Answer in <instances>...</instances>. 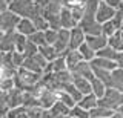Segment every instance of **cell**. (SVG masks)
<instances>
[{"label":"cell","mask_w":123,"mask_h":118,"mask_svg":"<svg viewBox=\"0 0 123 118\" xmlns=\"http://www.w3.org/2000/svg\"><path fill=\"white\" fill-rule=\"evenodd\" d=\"M117 110H118V112H122V113H123V104H122V106H120V107H118Z\"/></svg>","instance_id":"obj_51"},{"label":"cell","mask_w":123,"mask_h":118,"mask_svg":"<svg viewBox=\"0 0 123 118\" xmlns=\"http://www.w3.org/2000/svg\"><path fill=\"white\" fill-rule=\"evenodd\" d=\"M20 16H17L12 11L6 9L5 12H0V31L3 32H9V31H15Z\"/></svg>","instance_id":"obj_5"},{"label":"cell","mask_w":123,"mask_h":118,"mask_svg":"<svg viewBox=\"0 0 123 118\" xmlns=\"http://www.w3.org/2000/svg\"><path fill=\"white\" fill-rule=\"evenodd\" d=\"M114 112L115 110L109 109V107H105V106L97 104L94 109L89 110V115H91V118H106V117H111Z\"/></svg>","instance_id":"obj_24"},{"label":"cell","mask_w":123,"mask_h":118,"mask_svg":"<svg viewBox=\"0 0 123 118\" xmlns=\"http://www.w3.org/2000/svg\"><path fill=\"white\" fill-rule=\"evenodd\" d=\"M109 87H115L120 92H123V69L122 67H115L111 72V86Z\"/></svg>","instance_id":"obj_20"},{"label":"cell","mask_w":123,"mask_h":118,"mask_svg":"<svg viewBox=\"0 0 123 118\" xmlns=\"http://www.w3.org/2000/svg\"><path fill=\"white\" fill-rule=\"evenodd\" d=\"M98 104L117 110L123 104V92H120L115 87H106V92L102 98H98Z\"/></svg>","instance_id":"obj_3"},{"label":"cell","mask_w":123,"mask_h":118,"mask_svg":"<svg viewBox=\"0 0 123 118\" xmlns=\"http://www.w3.org/2000/svg\"><path fill=\"white\" fill-rule=\"evenodd\" d=\"M14 86V78L12 77H0V90H5V92H8L9 89H12Z\"/></svg>","instance_id":"obj_39"},{"label":"cell","mask_w":123,"mask_h":118,"mask_svg":"<svg viewBox=\"0 0 123 118\" xmlns=\"http://www.w3.org/2000/svg\"><path fill=\"white\" fill-rule=\"evenodd\" d=\"M71 74H72V72H71ZM72 84H74L83 95L91 92V80H88L85 77H80V75L72 74Z\"/></svg>","instance_id":"obj_17"},{"label":"cell","mask_w":123,"mask_h":118,"mask_svg":"<svg viewBox=\"0 0 123 118\" xmlns=\"http://www.w3.org/2000/svg\"><path fill=\"white\" fill-rule=\"evenodd\" d=\"M17 118H29V115H28V109L23 110V112H20V113L17 115Z\"/></svg>","instance_id":"obj_48"},{"label":"cell","mask_w":123,"mask_h":118,"mask_svg":"<svg viewBox=\"0 0 123 118\" xmlns=\"http://www.w3.org/2000/svg\"><path fill=\"white\" fill-rule=\"evenodd\" d=\"M37 97H38V103H40L42 109H51V106L57 101V92L42 86V83H40V87L37 90Z\"/></svg>","instance_id":"obj_6"},{"label":"cell","mask_w":123,"mask_h":118,"mask_svg":"<svg viewBox=\"0 0 123 118\" xmlns=\"http://www.w3.org/2000/svg\"><path fill=\"white\" fill-rule=\"evenodd\" d=\"M36 31H37V29H36V26H34V23H32V20H31V18H28V17H20L17 26H15V32L22 34V35L29 37L31 34L36 32Z\"/></svg>","instance_id":"obj_10"},{"label":"cell","mask_w":123,"mask_h":118,"mask_svg":"<svg viewBox=\"0 0 123 118\" xmlns=\"http://www.w3.org/2000/svg\"><path fill=\"white\" fill-rule=\"evenodd\" d=\"M15 51V31L5 32L0 40V52H12Z\"/></svg>","instance_id":"obj_11"},{"label":"cell","mask_w":123,"mask_h":118,"mask_svg":"<svg viewBox=\"0 0 123 118\" xmlns=\"http://www.w3.org/2000/svg\"><path fill=\"white\" fill-rule=\"evenodd\" d=\"M77 104H79L80 107L86 109V110H91V109H94L95 106L98 104V98L95 97L92 92H89V94H85L83 97H82V100L77 103Z\"/></svg>","instance_id":"obj_19"},{"label":"cell","mask_w":123,"mask_h":118,"mask_svg":"<svg viewBox=\"0 0 123 118\" xmlns=\"http://www.w3.org/2000/svg\"><path fill=\"white\" fill-rule=\"evenodd\" d=\"M3 34H5V32H3V31H0V40H2V37H3Z\"/></svg>","instance_id":"obj_53"},{"label":"cell","mask_w":123,"mask_h":118,"mask_svg":"<svg viewBox=\"0 0 123 118\" xmlns=\"http://www.w3.org/2000/svg\"><path fill=\"white\" fill-rule=\"evenodd\" d=\"M69 115H71L72 118H91L89 110H86V109L80 107L79 104H75L74 107L69 109Z\"/></svg>","instance_id":"obj_33"},{"label":"cell","mask_w":123,"mask_h":118,"mask_svg":"<svg viewBox=\"0 0 123 118\" xmlns=\"http://www.w3.org/2000/svg\"><path fill=\"white\" fill-rule=\"evenodd\" d=\"M51 113L54 117H59V115H69V107L66 104H65L63 101H60L59 98H57V101L54 103V104L51 106Z\"/></svg>","instance_id":"obj_29"},{"label":"cell","mask_w":123,"mask_h":118,"mask_svg":"<svg viewBox=\"0 0 123 118\" xmlns=\"http://www.w3.org/2000/svg\"><path fill=\"white\" fill-rule=\"evenodd\" d=\"M106 84L102 81V80H98L97 77H94L91 80V92L95 95L97 98H102L103 95H105V92H106Z\"/></svg>","instance_id":"obj_22"},{"label":"cell","mask_w":123,"mask_h":118,"mask_svg":"<svg viewBox=\"0 0 123 118\" xmlns=\"http://www.w3.org/2000/svg\"><path fill=\"white\" fill-rule=\"evenodd\" d=\"M0 118H3V117H0Z\"/></svg>","instance_id":"obj_56"},{"label":"cell","mask_w":123,"mask_h":118,"mask_svg":"<svg viewBox=\"0 0 123 118\" xmlns=\"http://www.w3.org/2000/svg\"><path fill=\"white\" fill-rule=\"evenodd\" d=\"M38 52L45 57L46 62H54V60L60 55L59 52L55 51V48H54L52 45H43V46H40V48H38Z\"/></svg>","instance_id":"obj_23"},{"label":"cell","mask_w":123,"mask_h":118,"mask_svg":"<svg viewBox=\"0 0 123 118\" xmlns=\"http://www.w3.org/2000/svg\"><path fill=\"white\" fill-rule=\"evenodd\" d=\"M23 110H26V107H23V106H20V107H11V109L6 112L5 118H17V115H18L20 112H23Z\"/></svg>","instance_id":"obj_43"},{"label":"cell","mask_w":123,"mask_h":118,"mask_svg":"<svg viewBox=\"0 0 123 118\" xmlns=\"http://www.w3.org/2000/svg\"><path fill=\"white\" fill-rule=\"evenodd\" d=\"M14 86L22 90H29V92H36L40 86L42 74H36L32 71H28L25 67H18L14 74Z\"/></svg>","instance_id":"obj_1"},{"label":"cell","mask_w":123,"mask_h":118,"mask_svg":"<svg viewBox=\"0 0 123 118\" xmlns=\"http://www.w3.org/2000/svg\"><path fill=\"white\" fill-rule=\"evenodd\" d=\"M86 40V34L80 26L69 29V49H79L80 45L85 43Z\"/></svg>","instance_id":"obj_9"},{"label":"cell","mask_w":123,"mask_h":118,"mask_svg":"<svg viewBox=\"0 0 123 118\" xmlns=\"http://www.w3.org/2000/svg\"><path fill=\"white\" fill-rule=\"evenodd\" d=\"M106 118H111V117H106Z\"/></svg>","instance_id":"obj_55"},{"label":"cell","mask_w":123,"mask_h":118,"mask_svg":"<svg viewBox=\"0 0 123 118\" xmlns=\"http://www.w3.org/2000/svg\"><path fill=\"white\" fill-rule=\"evenodd\" d=\"M63 90H66V92L71 95L72 98H74V101L75 103H79L80 100H82V97H83V94L80 92L79 89H77V87L72 84V81L71 83H68V84H65V87H63Z\"/></svg>","instance_id":"obj_35"},{"label":"cell","mask_w":123,"mask_h":118,"mask_svg":"<svg viewBox=\"0 0 123 118\" xmlns=\"http://www.w3.org/2000/svg\"><path fill=\"white\" fill-rule=\"evenodd\" d=\"M55 118H72L71 115H59V117H55Z\"/></svg>","instance_id":"obj_50"},{"label":"cell","mask_w":123,"mask_h":118,"mask_svg":"<svg viewBox=\"0 0 123 118\" xmlns=\"http://www.w3.org/2000/svg\"><path fill=\"white\" fill-rule=\"evenodd\" d=\"M103 2H106L108 5H111V6H114V8H117L118 6V3L122 2V0H103Z\"/></svg>","instance_id":"obj_47"},{"label":"cell","mask_w":123,"mask_h":118,"mask_svg":"<svg viewBox=\"0 0 123 118\" xmlns=\"http://www.w3.org/2000/svg\"><path fill=\"white\" fill-rule=\"evenodd\" d=\"M77 51L80 52V55H82V60H85V62H92V60H94V57H95V51L86 43V41L80 45V48L77 49Z\"/></svg>","instance_id":"obj_27"},{"label":"cell","mask_w":123,"mask_h":118,"mask_svg":"<svg viewBox=\"0 0 123 118\" xmlns=\"http://www.w3.org/2000/svg\"><path fill=\"white\" fill-rule=\"evenodd\" d=\"M115 9H117V12H118V14H122V16H123V0H122L120 3H118V6H117Z\"/></svg>","instance_id":"obj_49"},{"label":"cell","mask_w":123,"mask_h":118,"mask_svg":"<svg viewBox=\"0 0 123 118\" xmlns=\"http://www.w3.org/2000/svg\"><path fill=\"white\" fill-rule=\"evenodd\" d=\"M8 0H0V12H5V11L8 9Z\"/></svg>","instance_id":"obj_46"},{"label":"cell","mask_w":123,"mask_h":118,"mask_svg":"<svg viewBox=\"0 0 123 118\" xmlns=\"http://www.w3.org/2000/svg\"><path fill=\"white\" fill-rule=\"evenodd\" d=\"M63 57H65L66 67H68L69 72H71V71L77 66V64L82 62V55H80V52L77 51V49H68V51L63 54Z\"/></svg>","instance_id":"obj_15"},{"label":"cell","mask_w":123,"mask_h":118,"mask_svg":"<svg viewBox=\"0 0 123 118\" xmlns=\"http://www.w3.org/2000/svg\"><path fill=\"white\" fill-rule=\"evenodd\" d=\"M52 46L55 48V51L59 52L60 55H63L65 52L68 51L69 49V29H65V28L59 29V32H57V40Z\"/></svg>","instance_id":"obj_8"},{"label":"cell","mask_w":123,"mask_h":118,"mask_svg":"<svg viewBox=\"0 0 123 118\" xmlns=\"http://www.w3.org/2000/svg\"><path fill=\"white\" fill-rule=\"evenodd\" d=\"M42 118H55V117L51 113L49 109H43V110H42Z\"/></svg>","instance_id":"obj_44"},{"label":"cell","mask_w":123,"mask_h":118,"mask_svg":"<svg viewBox=\"0 0 123 118\" xmlns=\"http://www.w3.org/2000/svg\"><path fill=\"white\" fill-rule=\"evenodd\" d=\"M28 40L29 41H32L36 46H43V45H46V40H45V31H36V32H32L31 35L28 37Z\"/></svg>","instance_id":"obj_32"},{"label":"cell","mask_w":123,"mask_h":118,"mask_svg":"<svg viewBox=\"0 0 123 118\" xmlns=\"http://www.w3.org/2000/svg\"><path fill=\"white\" fill-rule=\"evenodd\" d=\"M8 110H9V104H8V94L5 92V90H0V117L5 118Z\"/></svg>","instance_id":"obj_37"},{"label":"cell","mask_w":123,"mask_h":118,"mask_svg":"<svg viewBox=\"0 0 123 118\" xmlns=\"http://www.w3.org/2000/svg\"><path fill=\"white\" fill-rule=\"evenodd\" d=\"M66 8L71 11L72 17H74L77 22H80V20H82V17H83V12H85V0H83V2H79V3L66 5Z\"/></svg>","instance_id":"obj_25"},{"label":"cell","mask_w":123,"mask_h":118,"mask_svg":"<svg viewBox=\"0 0 123 118\" xmlns=\"http://www.w3.org/2000/svg\"><path fill=\"white\" fill-rule=\"evenodd\" d=\"M60 25H62V28H65V29H71V28L79 26V22L72 17L71 11H69L66 6H62V11H60Z\"/></svg>","instance_id":"obj_12"},{"label":"cell","mask_w":123,"mask_h":118,"mask_svg":"<svg viewBox=\"0 0 123 118\" xmlns=\"http://www.w3.org/2000/svg\"><path fill=\"white\" fill-rule=\"evenodd\" d=\"M115 9L114 6L108 5L106 2H103V0H100L98 5H97V11H95V20L98 22V23H105V22L111 20L114 16H115Z\"/></svg>","instance_id":"obj_7"},{"label":"cell","mask_w":123,"mask_h":118,"mask_svg":"<svg viewBox=\"0 0 123 118\" xmlns=\"http://www.w3.org/2000/svg\"><path fill=\"white\" fill-rule=\"evenodd\" d=\"M86 41L89 46L94 49L95 52L100 51L102 48H105L108 45V37H105L103 34H97V35H86Z\"/></svg>","instance_id":"obj_16"},{"label":"cell","mask_w":123,"mask_h":118,"mask_svg":"<svg viewBox=\"0 0 123 118\" xmlns=\"http://www.w3.org/2000/svg\"><path fill=\"white\" fill-rule=\"evenodd\" d=\"M11 2H12V0H8V3H11Z\"/></svg>","instance_id":"obj_54"},{"label":"cell","mask_w":123,"mask_h":118,"mask_svg":"<svg viewBox=\"0 0 123 118\" xmlns=\"http://www.w3.org/2000/svg\"><path fill=\"white\" fill-rule=\"evenodd\" d=\"M108 45L111 48H114L117 52L123 51V39H122V31L114 32L111 37H108Z\"/></svg>","instance_id":"obj_26"},{"label":"cell","mask_w":123,"mask_h":118,"mask_svg":"<svg viewBox=\"0 0 123 118\" xmlns=\"http://www.w3.org/2000/svg\"><path fill=\"white\" fill-rule=\"evenodd\" d=\"M26 43H28V37L15 32V51H17V52H23V51H25Z\"/></svg>","instance_id":"obj_38"},{"label":"cell","mask_w":123,"mask_h":118,"mask_svg":"<svg viewBox=\"0 0 123 118\" xmlns=\"http://www.w3.org/2000/svg\"><path fill=\"white\" fill-rule=\"evenodd\" d=\"M95 55H97V57H102V58H108V60H117L118 52L115 51L114 48H111L109 45H106L105 48H102L100 51L95 52Z\"/></svg>","instance_id":"obj_30"},{"label":"cell","mask_w":123,"mask_h":118,"mask_svg":"<svg viewBox=\"0 0 123 118\" xmlns=\"http://www.w3.org/2000/svg\"><path fill=\"white\" fill-rule=\"evenodd\" d=\"M117 31H120V29L114 25L112 18H111V20H108V22H105V23H102V34L105 37H111L114 32H117Z\"/></svg>","instance_id":"obj_34"},{"label":"cell","mask_w":123,"mask_h":118,"mask_svg":"<svg viewBox=\"0 0 123 118\" xmlns=\"http://www.w3.org/2000/svg\"><path fill=\"white\" fill-rule=\"evenodd\" d=\"M120 31H123V18H122V25H120Z\"/></svg>","instance_id":"obj_52"},{"label":"cell","mask_w":123,"mask_h":118,"mask_svg":"<svg viewBox=\"0 0 123 118\" xmlns=\"http://www.w3.org/2000/svg\"><path fill=\"white\" fill-rule=\"evenodd\" d=\"M91 63V66H95V67H102V69H106V71H114L117 67V62L115 60H108V58H102V57H94V60Z\"/></svg>","instance_id":"obj_18"},{"label":"cell","mask_w":123,"mask_h":118,"mask_svg":"<svg viewBox=\"0 0 123 118\" xmlns=\"http://www.w3.org/2000/svg\"><path fill=\"white\" fill-rule=\"evenodd\" d=\"M57 32H59V31H55V29H51V28L46 29V31H45L46 45H54V43H55V40H57Z\"/></svg>","instance_id":"obj_40"},{"label":"cell","mask_w":123,"mask_h":118,"mask_svg":"<svg viewBox=\"0 0 123 118\" xmlns=\"http://www.w3.org/2000/svg\"><path fill=\"white\" fill-rule=\"evenodd\" d=\"M8 104L11 107H20L23 106V90L18 87H12V89L8 90Z\"/></svg>","instance_id":"obj_13"},{"label":"cell","mask_w":123,"mask_h":118,"mask_svg":"<svg viewBox=\"0 0 123 118\" xmlns=\"http://www.w3.org/2000/svg\"><path fill=\"white\" fill-rule=\"evenodd\" d=\"M23 107L26 109H32V107H40L38 103V97L34 92L29 90H23Z\"/></svg>","instance_id":"obj_21"},{"label":"cell","mask_w":123,"mask_h":118,"mask_svg":"<svg viewBox=\"0 0 123 118\" xmlns=\"http://www.w3.org/2000/svg\"><path fill=\"white\" fill-rule=\"evenodd\" d=\"M71 72H72V74H75V75H80V77H85V78H88V80L94 78V72H92L91 63L89 62H85V60H82V62L77 64Z\"/></svg>","instance_id":"obj_14"},{"label":"cell","mask_w":123,"mask_h":118,"mask_svg":"<svg viewBox=\"0 0 123 118\" xmlns=\"http://www.w3.org/2000/svg\"><path fill=\"white\" fill-rule=\"evenodd\" d=\"M115 62H117V67H122V69H123V51L118 52V57H117Z\"/></svg>","instance_id":"obj_45"},{"label":"cell","mask_w":123,"mask_h":118,"mask_svg":"<svg viewBox=\"0 0 123 118\" xmlns=\"http://www.w3.org/2000/svg\"><path fill=\"white\" fill-rule=\"evenodd\" d=\"M11 58H12V63L15 67H20L23 62H25V55H23V52H17V51H12L11 52Z\"/></svg>","instance_id":"obj_41"},{"label":"cell","mask_w":123,"mask_h":118,"mask_svg":"<svg viewBox=\"0 0 123 118\" xmlns=\"http://www.w3.org/2000/svg\"><path fill=\"white\" fill-rule=\"evenodd\" d=\"M31 20H32V23H34V26H36L37 31H46V29L49 28L48 20H46V18L42 16V14H37V16H34Z\"/></svg>","instance_id":"obj_31"},{"label":"cell","mask_w":123,"mask_h":118,"mask_svg":"<svg viewBox=\"0 0 123 118\" xmlns=\"http://www.w3.org/2000/svg\"><path fill=\"white\" fill-rule=\"evenodd\" d=\"M37 52H38V46H36L32 41L28 40V43H26V46H25V51H23V55L25 57H32V55H36Z\"/></svg>","instance_id":"obj_42"},{"label":"cell","mask_w":123,"mask_h":118,"mask_svg":"<svg viewBox=\"0 0 123 118\" xmlns=\"http://www.w3.org/2000/svg\"><path fill=\"white\" fill-rule=\"evenodd\" d=\"M57 98H59L60 101H63V103L68 106L69 109H71V107H74V106L77 104V103L74 101V98H72L71 95H69V94L66 92V90H60V92H57Z\"/></svg>","instance_id":"obj_36"},{"label":"cell","mask_w":123,"mask_h":118,"mask_svg":"<svg viewBox=\"0 0 123 118\" xmlns=\"http://www.w3.org/2000/svg\"><path fill=\"white\" fill-rule=\"evenodd\" d=\"M46 64H48V62L45 60V57L42 55L40 52H37V54L32 55V57H25V62H23L22 67H25V69H28V71H32V72H36V74L43 75V71H45Z\"/></svg>","instance_id":"obj_4"},{"label":"cell","mask_w":123,"mask_h":118,"mask_svg":"<svg viewBox=\"0 0 123 118\" xmlns=\"http://www.w3.org/2000/svg\"><path fill=\"white\" fill-rule=\"evenodd\" d=\"M8 9L20 17H28V18H32L37 14H42V8L34 0H12L8 5Z\"/></svg>","instance_id":"obj_2"},{"label":"cell","mask_w":123,"mask_h":118,"mask_svg":"<svg viewBox=\"0 0 123 118\" xmlns=\"http://www.w3.org/2000/svg\"><path fill=\"white\" fill-rule=\"evenodd\" d=\"M92 72H94V77H97L98 80H102L108 87L111 86V72H112V71H106V69H102V67L92 66Z\"/></svg>","instance_id":"obj_28"}]
</instances>
